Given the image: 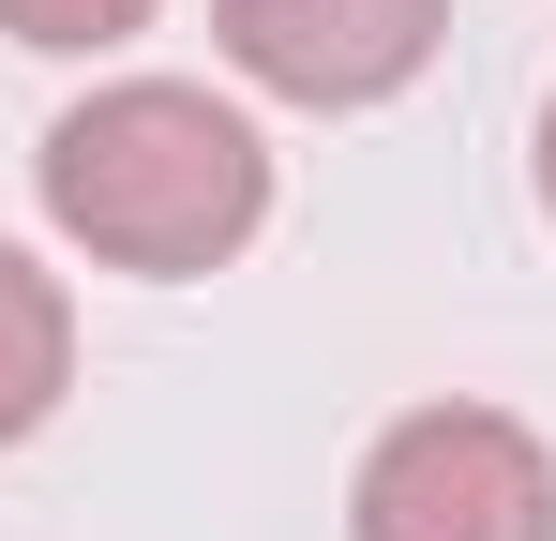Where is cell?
I'll use <instances>...</instances> for the list:
<instances>
[{"mask_svg": "<svg viewBox=\"0 0 556 541\" xmlns=\"http://www.w3.org/2000/svg\"><path fill=\"white\" fill-rule=\"evenodd\" d=\"M30 196L91 270L195 286V270L256 256L271 226V136L195 76H105L30 136Z\"/></svg>", "mask_w": 556, "mask_h": 541, "instance_id": "obj_1", "label": "cell"}, {"mask_svg": "<svg viewBox=\"0 0 556 541\" xmlns=\"http://www.w3.org/2000/svg\"><path fill=\"white\" fill-rule=\"evenodd\" d=\"M346 541H556V437L511 406H406L346 481Z\"/></svg>", "mask_w": 556, "mask_h": 541, "instance_id": "obj_2", "label": "cell"}, {"mask_svg": "<svg viewBox=\"0 0 556 541\" xmlns=\"http://www.w3.org/2000/svg\"><path fill=\"white\" fill-rule=\"evenodd\" d=\"M211 46L226 76L271 90V105H316V121H362L452 46V0H211Z\"/></svg>", "mask_w": 556, "mask_h": 541, "instance_id": "obj_3", "label": "cell"}, {"mask_svg": "<svg viewBox=\"0 0 556 541\" xmlns=\"http://www.w3.org/2000/svg\"><path fill=\"white\" fill-rule=\"evenodd\" d=\"M61 391H76V286L30 256V241H0V451L46 437Z\"/></svg>", "mask_w": 556, "mask_h": 541, "instance_id": "obj_4", "label": "cell"}, {"mask_svg": "<svg viewBox=\"0 0 556 541\" xmlns=\"http://www.w3.org/2000/svg\"><path fill=\"white\" fill-rule=\"evenodd\" d=\"M166 0H0V46H30V61H105V46H136Z\"/></svg>", "mask_w": 556, "mask_h": 541, "instance_id": "obj_5", "label": "cell"}, {"mask_svg": "<svg viewBox=\"0 0 556 541\" xmlns=\"http://www.w3.org/2000/svg\"><path fill=\"white\" fill-rule=\"evenodd\" d=\"M527 180H542V226H556V90H542V136H527Z\"/></svg>", "mask_w": 556, "mask_h": 541, "instance_id": "obj_6", "label": "cell"}]
</instances>
